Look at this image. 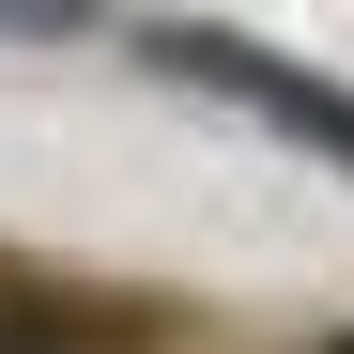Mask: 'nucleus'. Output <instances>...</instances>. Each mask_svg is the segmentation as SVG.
<instances>
[{
  "mask_svg": "<svg viewBox=\"0 0 354 354\" xmlns=\"http://www.w3.org/2000/svg\"><path fill=\"white\" fill-rule=\"evenodd\" d=\"M0 354H31V339H0Z\"/></svg>",
  "mask_w": 354,
  "mask_h": 354,
  "instance_id": "nucleus-2",
  "label": "nucleus"
},
{
  "mask_svg": "<svg viewBox=\"0 0 354 354\" xmlns=\"http://www.w3.org/2000/svg\"><path fill=\"white\" fill-rule=\"evenodd\" d=\"M169 77H201V93H231V108H262L277 139H308L324 169H354V93H324L308 62H277V46H247V31H139Z\"/></svg>",
  "mask_w": 354,
  "mask_h": 354,
  "instance_id": "nucleus-1",
  "label": "nucleus"
},
{
  "mask_svg": "<svg viewBox=\"0 0 354 354\" xmlns=\"http://www.w3.org/2000/svg\"><path fill=\"white\" fill-rule=\"evenodd\" d=\"M339 354H354V339H339Z\"/></svg>",
  "mask_w": 354,
  "mask_h": 354,
  "instance_id": "nucleus-3",
  "label": "nucleus"
}]
</instances>
